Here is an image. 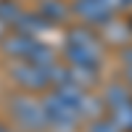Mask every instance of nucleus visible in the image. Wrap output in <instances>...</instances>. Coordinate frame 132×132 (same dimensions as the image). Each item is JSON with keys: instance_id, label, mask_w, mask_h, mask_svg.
Instances as JSON below:
<instances>
[{"instance_id": "nucleus-3", "label": "nucleus", "mask_w": 132, "mask_h": 132, "mask_svg": "<svg viewBox=\"0 0 132 132\" xmlns=\"http://www.w3.org/2000/svg\"><path fill=\"white\" fill-rule=\"evenodd\" d=\"M37 45H40V37L21 35V32L8 29L5 37L0 40V56L5 61H29Z\"/></svg>"}, {"instance_id": "nucleus-14", "label": "nucleus", "mask_w": 132, "mask_h": 132, "mask_svg": "<svg viewBox=\"0 0 132 132\" xmlns=\"http://www.w3.org/2000/svg\"><path fill=\"white\" fill-rule=\"evenodd\" d=\"M3 132H21V129H16V127H11V124H8V127H5Z\"/></svg>"}, {"instance_id": "nucleus-5", "label": "nucleus", "mask_w": 132, "mask_h": 132, "mask_svg": "<svg viewBox=\"0 0 132 132\" xmlns=\"http://www.w3.org/2000/svg\"><path fill=\"white\" fill-rule=\"evenodd\" d=\"M61 58L74 66H93L101 69L103 66V48H87V45H74V42H63Z\"/></svg>"}, {"instance_id": "nucleus-11", "label": "nucleus", "mask_w": 132, "mask_h": 132, "mask_svg": "<svg viewBox=\"0 0 132 132\" xmlns=\"http://www.w3.org/2000/svg\"><path fill=\"white\" fill-rule=\"evenodd\" d=\"M85 132H122V129H119L106 114H101V116H95V119H87Z\"/></svg>"}, {"instance_id": "nucleus-7", "label": "nucleus", "mask_w": 132, "mask_h": 132, "mask_svg": "<svg viewBox=\"0 0 132 132\" xmlns=\"http://www.w3.org/2000/svg\"><path fill=\"white\" fill-rule=\"evenodd\" d=\"M8 29L21 32V35H32V37H42V35H45V32L50 29V24H48V21L42 19L40 13H37L35 8H24Z\"/></svg>"}, {"instance_id": "nucleus-13", "label": "nucleus", "mask_w": 132, "mask_h": 132, "mask_svg": "<svg viewBox=\"0 0 132 132\" xmlns=\"http://www.w3.org/2000/svg\"><path fill=\"white\" fill-rule=\"evenodd\" d=\"M5 32H8V27L3 24V21H0V40H3V37H5Z\"/></svg>"}, {"instance_id": "nucleus-9", "label": "nucleus", "mask_w": 132, "mask_h": 132, "mask_svg": "<svg viewBox=\"0 0 132 132\" xmlns=\"http://www.w3.org/2000/svg\"><path fill=\"white\" fill-rule=\"evenodd\" d=\"M103 114L111 119L122 132H132V98L119 101V103H114V106H106Z\"/></svg>"}, {"instance_id": "nucleus-12", "label": "nucleus", "mask_w": 132, "mask_h": 132, "mask_svg": "<svg viewBox=\"0 0 132 132\" xmlns=\"http://www.w3.org/2000/svg\"><path fill=\"white\" fill-rule=\"evenodd\" d=\"M119 61H122V69H124V82L132 87V42L119 50Z\"/></svg>"}, {"instance_id": "nucleus-15", "label": "nucleus", "mask_w": 132, "mask_h": 132, "mask_svg": "<svg viewBox=\"0 0 132 132\" xmlns=\"http://www.w3.org/2000/svg\"><path fill=\"white\" fill-rule=\"evenodd\" d=\"M5 127H8V122H3V119H0V132H3Z\"/></svg>"}, {"instance_id": "nucleus-10", "label": "nucleus", "mask_w": 132, "mask_h": 132, "mask_svg": "<svg viewBox=\"0 0 132 132\" xmlns=\"http://www.w3.org/2000/svg\"><path fill=\"white\" fill-rule=\"evenodd\" d=\"M24 11L21 5V0H0V21H3L5 27H11L16 21V16Z\"/></svg>"}, {"instance_id": "nucleus-1", "label": "nucleus", "mask_w": 132, "mask_h": 132, "mask_svg": "<svg viewBox=\"0 0 132 132\" xmlns=\"http://www.w3.org/2000/svg\"><path fill=\"white\" fill-rule=\"evenodd\" d=\"M5 114H8V124L21 132H45L48 129L42 101L35 93H24V90L11 93L5 98Z\"/></svg>"}, {"instance_id": "nucleus-6", "label": "nucleus", "mask_w": 132, "mask_h": 132, "mask_svg": "<svg viewBox=\"0 0 132 132\" xmlns=\"http://www.w3.org/2000/svg\"><path fill=\"white\" fill-rule=\"evenodd\" d=\"M35 11L50 27L66 24V21L71 19V3L69 0H35Z\"/></svg>"}, {"instance_id": "nucleus-16", "label": "nucleus", "mask_w": 132, "mask_h": 132, "mask_svg": "<svg viewBox=\"0 0 132 132\" xmlns=\"http://www.w3.org/2000/svg\"><path fill=\"white\" fill-rule=\"evenodd\" d=\"M124 3H127V8H132V0H124Z\"/></svg>"}, {"instance_id": "nucleus-4", "label": "nucleus", "mask_w": 132, "mask_h": 132, "mask_svg": "<svg viewBox=\"0 0 132 132\" xmlns=\"http://www.w3.org/2000/svg\"><path fill=\"white\" fill-rule=\"evenodd\" d=\"M71 16H77L87 27H103L116 13L106 0H71Z\"/></svg>"}, {"instance_id": "nucleus-8", "label": "nucleus", "mask_w": 132, "mask_h": 132, "mask_svg": "<svg viewBox=\"0 0 132 132\" xmlns=\"http://www.w3.org/2000/svg\"><path fill=\"white\" fill-rule=\"evenodd\" d=\"M98 29H101V40L103 42H111V45H122V42L127 45V40L132 37L129 35V27L122 21V13H116L114 19H108L106 24L98 27Z\"/></svg>"}, {"instance_id": "nucleus-2", "label": "nucleus", "mask_w": 132, "mask_h": 132, "mask_svg": "<svg viewBox=\"0 0 132 132\" xmlns=\"http://www.w3.org/2000/svg\"><path fill=\"white\" fill-rule=\"evenodd\" d=\"M8 79L16 85V90H24V93H45L50 90V74H48V66H40L35 61H8Z\"/></svg>"}]
</instances>
